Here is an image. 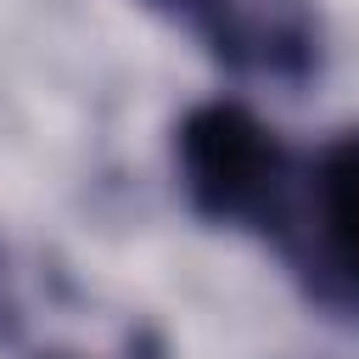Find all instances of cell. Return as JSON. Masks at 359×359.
<instances>
[{
    "instance_id": "obj_1",
    "label": "cell",
    "mask_w": 359,
    "mask_h": 359,
    "mask_svg": "<svg viewBox=\"0 0 359 359\" xmlns=\"http://www.w3.org/2000/svg\"><path fill=\"white\" fill-rule=\"evenodd\" d=\"M174 180L202 224L258 236L280 252L303 191V157L252 107L196 101L174 123Z\"/></svg>"
},
{
    "instance_id": "obj_2",
    "label": "cell",
    "mask_w": 359,
    "mask_h": 359,
    "mask_svg": "<svg viewBox=\"0 0 359 359\" xmlns=\"http://www.w3.org/2000/svg\"><path fill=\"white\" fill-rule=\"evenodd\" d=\"M163 22L185 28L224 73L258 84H309L325 56L320 0H140Z\"/></svg>"
},
{
    "instance_id": "obj_3",
    "label": "cell",
    "mask_w": 359,
    "mask_h": 359,
    "mask_svg": "<svg viewBox=\"0 0 359 359\" xmlns=\"http://www.w3.org/2000/svg\"><path fill=\"white\" fill-rule=\"evenodd\" d=\"M280 252L320 303L359 314V129L331 135L303 163V191Z\"/></svg>"
},
{
    "instance_id": "obj_4",
    "label": "cell",
    "mask_w": 359,
    "mask_h": 359,
    "mask_svg": "<svg viewBox=\"0 0 359 359\" xmlns=\"http://www.w3.org/2000/svg\"><path fill=\"white\" fill-rule=\"evenodd\" d=\"M11 314H17V309H11V292H6V269H0V337L11 331Z\"/></svg>"
}]
</instances>
